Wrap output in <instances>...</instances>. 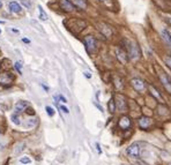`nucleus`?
Returning <instances> with one entry per match:
<instances>
[{
	"label": "nucleus",
	"instance_id": "obj_7",
	"mask_svg": "<svg viewBox=\"0 0 171 165\" xmlns=\"http://www.w3.org/2000/svg\"><path fill=\"white\" fill-rule=\"evenodd\" d=\"M160 80L161 82H162L163 87L165 88V90L171 94V79L168 76V74L165 73V72H163V70L160 73Z\"/></svg>",
	"mask_w": 171,
	"mask_h": 165
},
{
	"label": "nucleus",
	"instance_id": "obj_32",
	"mask_svg": "<svg viewBox=\"0 0 171 165\" xmlns=\"http://www.w3.org/2000/svg\"><path fill=\"white\" fill-rule=\"evenodd\" d=\"M60 110L63 112H65V113H69V111H68V109L67 108H65V106H60Z\"/></svg>",
	"mask_w": 171,
	"mask_h": 165
},
{
	"label": "nucleus",
	"instance_id": "obj_21",
	"mask_svg": "<svg viewBox=\"0 0 171 165\" xmlns=\"http://www.w3.org/2000/svg\"><path fill=\"white\" fill-rule=\"evenodd\" d=\"M38 11H39V19L42 20V21H46L48 20V15H46V13L44 12L42 6H38Z\"/></svg>",
	"mask_w": 171,
	"mask_h": 165
},
{
	"label": "nucleus",
	"instance_id": "obj_16",
	"mask_svg": "<svg viewBox=\"0 0 171 165\" xmlns=\"http://www.w3.org/2000/svg\"><path fill=\"white\" fill-rule=\"evenodd\" d=\"M148 88H149V91H150V94H152L153 96L155 97V98L158 100V102L163 103V97H162V95L160 94V91H158V90H157L155 87H153V85H149Z\"/></svg>",
	"mask_w": 171,
	"mask_h": 165
},
{
	"label": "nucleus",
	"instance_id": "obj_28",
	"mask_svg": "<svg viewBox=\"0 0 171 165\" xmlns=\"http://www.w3.org/2000/svg\"><path fill=\"white\" fill-rule=\"evenodd\" d=\"M20 162L21 163H23V164H29L30 163V158H28V157H23L20 159Z\"/></svg>",
	"mask_w": 171,
	"mask_h": 165
},
{
	"label": "nucleus",
	"instance_id": "obj_26",
	"mask_svg": "<svg viewBox=\"0 0 171 165\" xmlns=\"http://www.w3.org/2000/svg\"><path fill=\"white\" fill-rule=\"evenodd\" d=\"M164 64L169 67V69L171 70V56H165L164 57Z\"/></svg>",
	"mask_w": 171,
	"mask_h": 165
},
{
	"label": "nucleus",
	"instance_id": "obj_39",
	"mask_svg": "<svg viewBox=\"0 0 171 165\" xmlns=\"http://www.w3.org/2000/svg\"><path fill=\"white\" fill-rule=\"evenodd\" d=\"M0 23H1V24H4L5 22H4V21H0Z\"/></svg>",
	"mask_w": 171,
	"mask_h": 165
},
{
	"label": "nucleus",
	"instance_id": "obj_35",
	"mask_svg": "<svg viewBox=\"0 0 171 165\" xmlns=\"http://www.w3.org/2000/svg\"><path fill=\"white\" fill-rule=\"evenodd\" d=\"M84 75H86V77H88V79H90V77H91V75H90V73H89V72H86V73H84Z\"/></svg>",
	"mask_w": 171,
	"mask_h": 165
},
{
	"label": "nucleus",
	"instance_id": "obj_17",
	"mask_svg": "<svg viewBox=\"0 0 171 165\" xmlns=\"http://www.w3.org/2000/svg\"><path fill=\"white\" fill-rule=\"evenodd\" d=\"M73 5L75 6V8H79L81 11H84V9H87V1L86 0H72Z\"/></svg>",
	"mask_w": 171,
	"mask_h": 165
},
{
	"label": "nucleus",
	"instance_id": "obj_4",
	"mask_svg": "<svg viewBox=\"0 0 171 165\" xmlns=\"http://www.w3.org/2000/svg\"><path fill=\"white\" fill-rule=\"evenodd\" d=\"M14 81V75L12 73H8V72H3L0 73V85H9L13 83Z\"/></svg>",
	"mask_w": 171,
	"mask_h": 165
},
{
	"label": "nucleus",
	"instance_id": "obj_9",
	"mask_svg": "<svg viewBox=\"0 0 171 165\" xmlns=\"http://www.w3.org/2000/svg\"><path fill=\"white\" fill-rule=\"evenodd\" d=\"M127 154L133 158H138L140 156V144L139 143H133L127 148Z\"/></svg>",
	"mask_w": 171,
	"mask_h": 165
},
{
	"label": "nucleus",
	"instance_id": "obj_10",
	"mask_svg": "<svg viewBox=\"0 0 171 165\" xmlns=\"http://www.w3.org/2000/svg\"><path fill=\"white\" fill-rule=\"evenodd\" d=\"M97 28L102 32L103 36H105L108 38H110L111 36H112V29H111L110 26H108L105 23H97Z\"/></svg>",
	"mask_w": 171,
	"mask_h": 165
},
{
	"label": "nucleus",
	"instance_id": "obj_15",
	"mask_svg": "<svg viewBox=\"0 0 171 165\" xmlns=\"http://www.w3.org/2000/svg\"><path fill=\"white\" fill-rule=\"evenodd\" d=\"M113 85L114 88L118 89V90H122L124 88V82H123V79L119 75H113Z\"/></svg>",
	"mask_w": 171,
	"mask_h": 165
},
{
	"label": "nucleus",
	"instance_id": "obj_5",
	"mask_svg": "<svg viewBox=\"0 0 171 165\" xmlns=\"http://www.w3.org/2000/svg\"><path fill=\"white\" fill-rule=\"evenodd\" d=\"M131 85L134 88V90H137L138 92H143L146 90V88H147L146 82L143 80H141V79H138V77L131 81Z\"/></svg>",
	"mask_w": 171,
	"mask_h": 165
},
{
	"label": "nucleus",
	"instance_id": "obj_12",
	"mask_svg": "<svg viewBox=\"0 0 171 165\" xmlns=\"http://www.w3.org/2000/svg\"><path fill=\"white\" fill-rule=\"evenodd\" d=\"M138 124H139V127L142 128V129H148V128L152 127L153 120L149 117H141L139 121H138Z\"/></svg>",
	"mask_w": 171,
	"mask_h": 165
},
{
	"label": "nucleus",
	"instance_id": "obj_14",
	"mask_svg": "<svg viewBox=\"0 0 171 165\" xmlns=\"http://www.w3.org/2000/svg\"><path fill=\"white\" fill-rule=\"evenodd\" d=\"M8 8H9V11L12 13H15V14H19L22 12V7H21V5L19 2H16V1H12L8 4Z\"/></svg>",
	"mask_w": 171,
	"mask_h": 165
},
{
	"label": "nucleus",
	"instance_id": "obj_13",
	"mask_svg": "<svg viewBox=\"0 0 171 165\" xmlns=\"http://www.w3.org/2000/svg\"><path fill=\"white\" fill-rule=\"evenodd\" d=\"M118 126L120 127L122 129H128L129 127H131V119H129L128 117L124 115L118 121Z\"/></svg>",
	"mask_w": 171,
	"mask_h": 165
},
{
	"label": "nucleus",
	"instance_id": "obj_34",
	"mask_svg": "<svg viewBox=\"0 0 171 165\" xmlns=\"http://www.w3.org/2000/svg\"><path fill=\"white\" fill-rule=\"evenodd\" d=\"M59 98H60V99H61V102H64V103H67V100H66V98H65V97L59 96Z\"/></svg>",
	"mask_w": 171,
	"mask_h": 165
},
{
	"label": "nucleus",
	"instance_id": "obj_19",
	"mask_svg": "<svg viewBox=\"0 0 171 165\" xmlns=\"http://www.w3.org/2000/svg\"><path fill=\"white\" fill-rule=\"evenodd\" d=\"M161 35H162V39L164 41V43H165L168 46H170V47H171V36L169 35V32L167 31V29L162 30Z\"/></svg>",
	"mask_w": 171,
	"mask_h": 165
},
{
	"label": "nucleus",
	"instance_id": "obj_29",
	"mask_svg": "<svg viewBox=\"0 0 171 165\" xmlns=\"http://www.w3.org/2000/svg\"><path fill=\"white\" fill-rule=\"evenodd\" d=\"M15 68L16 70H19V73H21V68H22V62H15Z\"/></svg>",
	"mask_w": 171,
	"mask_h": 165
},
{
	"label": "nucleus",
	"instance_id": "obj_3",
	"mask_svg": "<svg viewBox=\"0 0 171 165\" xmlns=\"http://www.w3.org/2000/svg\"><path fill=\"white\" fill-rule=\"evenodd\" d=\"M86 50L89 54H94L97 51V41L93 36H86L83 39Z\"/></svg>",
	"mask_w": 171,
	"mask_h": 165
},
{
	"label": "nucleus",
	"instance_id": "obj_20",
	"mask_svg": "<svg viewBox=\"0 0 171 165\" xmlns=\"http://www.w3.org/2000/svg\"><path fill=\"white\" fill-rule=\"evenodd\" d=\"M98 1L103 5V6H105L107 8H109V9H113L114 8V4L112 0H98Z\"/></svg>",
	"mask_w": 171,
	"mask_h": 165
},
{
	"label": "nucleus",
	"instance_id": "obj_6",
	"mask_svg": "<svg viewBox=\"0 0 171 165\" xmlns=\"http://www.w3.org/2000/svg\"><path fill=\"white\" fill-rule=\"evenodd\" d=\"M116 108L120 112L127 111V102H126L125 97L123 95H117L116 96Z\"/></svg>",
	"mask_w": 171,
	"mask_h": 165
},
{
	"label": "nucleus",
	"instance_id": "obj_1",
	"mask_svg": "<svg viewBox=\"0 0 171 165\" xmlns=\"http://www.w3.org/2000/svg\"><path fill=\"white\" fill-rule=\"evenodd\" d=\"M125 45H126V52H127V56H128V59L133 60V61H137L139 60L141 57V50L139 45L134 42H128V41H125Z\"/></svg>",
	"mask_w": 171,
	"mask_h": 165
},
{
	"label": "nucleus",
	"instance_id": "obj_8",
	"mask_svg": "<svg viewBox=\"0 0 171 165\" xmlns=\"http://www.w3.org/2000/svg\"><path fill=\"white\" fill-rule=\"evenodd\" d=\"M59 6L66 13H71V12H73L75 9V6L73 5L72 0H60L59 1Z\"/></svg>",
	"mask_w": 171,
	"mask_h": 165
},
{
	"label": "nucleus",
	"instance_id": "obj_23",
	"mask_svg": "<svg viewBox=\"0 0 171 165\" xmlns=\"http://www.w3.org/2000/svg\"><path fill=\"white\" fill-rule=\"evenodd\" d=\"M12 120H13V123L15 124V125H21V119H20V117L18 115V113H14V114L12 115Z\"/></svg>",
	"mask_w": 171,
	"mask_h": 165
},
{
	"label": "nucleus",
	"instance_id": "obj_22",
	"mask_svg": "<svg viewBox=\"0 0 171 165\" xmlns=\"http://www.w3.org/2000/svg\"><path fill=\"white\" fill-rule=\"evenodd\" d=\"M109 111H110L111 113H113V112L116 111V102H114V98H111V99L109 100Z\"/></svg>",
	"mask_w": 171,
	"mask_h": 165
},
{
	"label": "nucleus",
	"instance_id": "obj_24",
	"mask_svg": "<svg viewBox=\"0 0 171 165\" xmlns=\"http://www.w3.org/2000/svg\"><path fill=\"white\" fill-rule=\"evenodd\" d=\"M24 147H26V143H19L16 146V149H15V154H20L21 151L24 150Z\"/></svg>",
	"mask_w": 171,
	"mask_h": 165
},
{
	"label": "nucleus",
	"instance_id": "obj_18",
	"mask_svg": "<svg viewBox=\"0 0 171 165\" xmlns=\"http://www.w3.org/2000/svg\"><path fill=\"white\" fill-rule=\"evenodd\" d=\"M29 106V103L28 102H19V103L15 104V108H14V110H15L16 113H20V112H23Z\"/></svg>",
	"mask_w": 171,
	"mask_h": 165
},
{
	"label": "nucleus",
	"instance_id": "obj_25",
	"mask_svg": "<svg viewBox=\"0 0 171 165\" xmlns=\"http://www.w3.org/2000/svg\"><path fill=\"white\" fill-rule=\"evenodd\" d=\"M21 4L24 6V7H27L28 9H30L33 7V4H31L30 0H21Z\"/></svg>",
	"mask_w": 171,
	"mask_h": 165
},
{
	"label": "nucleus",
	"instance_id": "obj_30",
	"mask_svg": "<svg viewBox=\"0 0 171 165\" xmlns=\"http://www.w3.org/2000/svg\"><path fill=\"white\" fill-rule=\"evenodd\" d=\"M35 124H36V120H35V119H30L27 123V126L28 127H33V126H35Z\"/></svg>",
	"mask_w": 171,
	"mask_h": 165
},
{
	"label": "nucleus",
	"instance_id": "obj_41",
	"mask_svg": "<svg viewBox=\"0 0 171 165\" xmlns=\"http://www.w3.org/2000/svg\"><path fill=\"white\" fill-rule=\"evenodd\" d=\"M170 165H171V163H170Z\"/></svg>",
	"mask_w": 171,
	"mask_h": 165
},
{
	"label": "nucleus",
	"instance_id": "obj_2",
	"mask_svg": "<svg viewBox=\"0 0 171 165\" xmlns=\"http://www.w3.org/2000/svg\"><path fill=\"white\" fill-rule=\"evenodd\" d=\"M65 24H66V27L68 28V30H71L74 34H79L80 31H82L84 28L87 27L86 21L80 19H71L68 21H66Z\"/></svg>",
	"mask_w": 171,
	"mask_h": 165
},
{
	"label": "nucleus",
	"instance_id": "obj_37",
	"mask_svg": "<svg viewBox=\"0 0 171 165\" xmlns=\"http://www.w3.org/2000/svg\"><path fill=\"white\" fill-rule=\"evenodd\" d=\"M23 42H24V43H30V41H29V39H27V38H23Z\"/></svg>",
	"mask_w": 171,
	"mask_h": 165
},
{
	"label": "nucleus",
	"instance_id": "obj_36",
	"mask_svg": "<svg viewBox=\"0 0 171 165\" xmlns=\"http://www.w3.org/2000/svg\"><path fill=\"white\" fill-rule=\"evenodd\" d=\"M167 31L169 32V35L171 36V27H169V28H167Z\"/></svg>",
	"mask_w": 171,
	"mask_h": 165
},
{
	"label": "nucleus",
	"instance_id": "obj_33",
	"mask_svg": "<svg viewBox=\"0 0 171 165\" xmlns=\"http://www.w3.org/2000/svg\"><path fill=\"white\" fill-rule=\"evenodd\" d=\"M165 20H167V22L169 23V24H170V27H171V16H168V17Z\"/></svg>",
	"mask_w": 171,
	"mask_h": 165
},
{
	"label": "nucleus",
	"instance_id": "obj_40",
	"mask_svg": "<svg viewBox=\"0 0 171 165\" xmlns=\"http://www.w3.org/2000/svg\"><path fill=\"white\" fill-rule=\"evenodd\" d=\"M0 34H1V30H0Z\"/></svg>",
	"mask_w": 171,
	"mask_h": 165
},
{
	"label": "nucleus",
	"instance_id": "obj_31",
	"mask_svg": "<svg viewBox=\"0 0 171 165\" xmlns=\"http://www.w3.org/2000/svg\"><path fill=\"white\" fill-rule=\"evenodd\" d=\"M31 24H34V26H35V27H36V28H37L38 30L43 31V30H42V27H41V26H39V24H38V23L36 22V21H34V20H33V21H31Z\"/></svg>",
	"mask_w": 171,
	"mask_h": 165
},
{
	"label": "nucleus",
	"instance_id": "obj_11",
	"mask_svg": "<svg viewBox=\"0 0 171 165\" xmlns=\"http://www.w3.org/2000/svg\"><path fill=\"white\" fill-rule=\"evenodd\" d=\"M116 56H117L118 60L122 62V64H126L127 60H128V56H127V52L125 51V49L117 47L116 49Z\"/></svg>",
	"mask_w": 171,
	"mask_h": 165
},
{
	"label": "nucleus",
	"instance_id": "obj_38",
	"mask_svg": "<svg viewBox=\"0 0 171 165\" xmlns=\"http://www.w3.org/2000/svg\"><path fill=\"white\" fill-rule=\"evenodd\" d=\"M3 7V1H1V0H0V8Z\"/></svg>",
	"mask_w": 171,
	"mask_h": 165
},
{
	"label": "nucleus",
	"instance_id": "obj_27",
	"mask_svg": "<svg viewBox=\"0 0 171 165\" xmlns=\"http://www.w3.org/2000/svg\"><path fill=\"white\" fill-rule=\"evenodd\" d=\"M45 110H46V112H48V114H49L50 117H52V115L54 114L53 109L51 108V106H46V108H45Z\"/></svg>",
	"mask_w": 171,
	"mask_h": 165
}]
</instances>
